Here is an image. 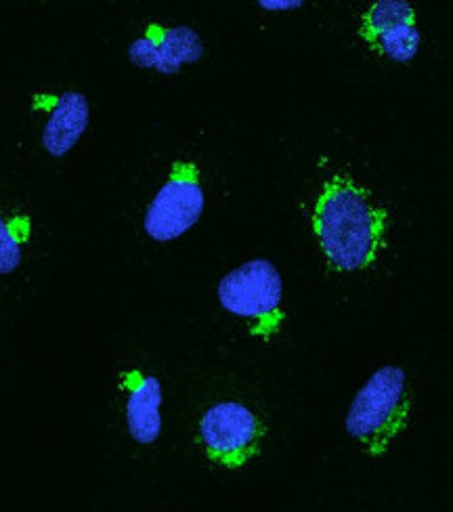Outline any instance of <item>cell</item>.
I'll use <instances>...</instances> for the list:
<instances>
[{
	"mask_svg": "<svg viewBox=\"0 0 453 512\" xmlns=\"http://www.w3.org/2000/svg\"><path fill=\"white\" fill-rule=\"evenodd\" d=\"M313 231L328 263L342 273L370 269L386 246L388 215L368 187L336 175L321 187Z\"/></svg>",
	"mask_w": 453,
	"mask_h": 512,
	"instance_id": "obj_1",
	"label": "cell"
},
{
	"mask_svg": "<svg viewBox=\"0 0 453 512\" xmlns=\"http://www.w3.org/2000/svg\"><path fill=\"white\" fill-rule=\"evenodd\" d=\"M412 408L407 372L399 366H382L353 397L344 429L365 454L380 458L407 429Z\"/></svg>",
	"mask_w": 453,
	"mask_h": 512,
	"instance_id": "obj_2",
	"label": "cell"
},
{
	"mask_svg": "<svg viewBox=\"0 0 453 512\" xmlns=\"http://www.w3.org/2000/svg\"><path fill=\"white\" fill-rule=\"evenodd\" d=\"M200 443L208 460L223 468H242L263 450L265 424L240 401H219L202 414Z\"/></svg>",
	"mask_w": 453,
	"mask_h": 512,
	"instance_id": "obj_3",
	"label": "cell"
},
{
	"mask_svg": "<svg viewBox=\"0 0 453 512\" xmlns=\"http://www.w3.org/2000/svg\"><path fill=\"white\" fill-rule=\"evenodd\" d=\"M206 196L200 168L191 160H177L166 183L149 202L143 229L158 244L175 242L198 225L204 215Z\"/></svg>",
	"mask_w": 453,
	"mask_h": 512,
	"instance_id": "obj_4",
	"label": "cell"
},
{
	"mask_svg": "<svg viewBox=\"0 0 453 512\" xmlns=\"http://www.w3.org/2000/svg\"><path fill=\"white\" fill-rule=\"evenodd\" d=\"M221 307L250 322L267 324L279 315L284 301L282 273L267 259H252L229 271L217 288Z\"/></svg>",
	"mask_w": 453,
	"mask_h": 512,
	"instance_id": "obj_5",
	"label": "cell"
},
{
	"mask_svg": "<svg viewBox=\"0 0 453 512\" xmlns=\"http://www.w3.org/2000/svg\"><path fill=\"white\" fill-rule=\"evenodd\" d=\"M359 36L395 63H412L422 47L416 11L405 0H376L361 17Z\"/></svg>",
	"mask_w": 453,
	"mask_h": 512,
	"instance_id": "obj_6",
	"label": "cell"
},
{
	"mask_svg": "<svg viewBox=\"0 0 453 512\" xmlns=\"http://www.w3.org/2000/svg\"><path fill=\"white\" fill-rule=\"evenodd\" d=\"M206 55L204 38L189 26L151 24L143 36L128 47V59L141 70H156L162 76H177L183 66L200 63Z\"/></svg>",
	"mask_w": 453,
	"mask_h": 512,
	"instance_id": "obj_7",
	"label": "cell"
},
{
	"mask_svg": "<svg viewBox=\"0 0 453 512\" xmlns=\"http://www.w3.org/2000/svg\"><path fill=\"white\" fill-rule=\"evenodd\" d=\"M126 393V429L139 445H154L162 435V382L143 370H128L120 376Z\"/></svg>",
	"mask_w": 453,
	"mask_h": 512,
	"instance_id": "obj_8",
	"label": "cell"
},
{
	"mask_svg": "<svg viewBox=\"0 0 453 512\" xmlns=\"http://www.w3.org/2000/svg\"><path fill=\"white\" fill-rule=\"evenodd\" d=\"M89 122L91 105L86 95L80 91L63 93L55 103L51 118L47 120L45 128H42L40 141L42 147H45V152L51 158L68 156L86 133Z\"/></svg>",
	"mask_w": 453,
	"mask_h": 512,
	"instance_id": "obj_9",
	"label": "cell"
},
{
	"mask_svg": "<svg viewBox=\"0 0 453 512\" xmlns=\"http://www.w3.org/2000/svg\"><path fill=\"white\" fill-rule=\"evenodd\" d=\"M24 261L21 240L17 238L15 227L0 215V275H11Z\"/></svg>",
	"mask_w": 453,
	"mask_h": 512,
	"instance_id": "obj_10",
	"label": "cell"
},
{
	"mask_svg": "<svg viewBox=\"0 0 453 512\" xmlns=\"http://www.w3.org/2000/svg\"><path fill=\"white\" fill-rule=\"evenodd\" d=\"M302 5H305L302 0H261V3H258V7L265 11H294Z\"/></svg>",
	"mask_w": 453,
	"mask_h": 512,
	"instance_id": "obj_11",
	"label": "cell"
}]
</instances>
